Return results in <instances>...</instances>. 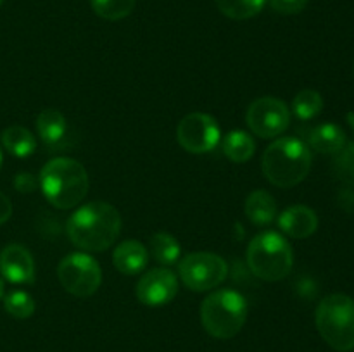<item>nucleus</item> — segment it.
Wrapping results in <instances>:
<instances>
[{
	"instance_id": "9",
	"label": "nucleus",
	"mask_w": 354,
	"mask_h": 352,
	"mask_svg": "<svg viewBox=\"0 0 354 352\" xmlns=\"http://www.w3.org/2000/svg\"><path fill=\"white\" fill-rule=\"evenodd\" d=\"M220 124L206 113L187 114L176 126V140L190 154H206L220 144Z\"/></svg>"
},
{
	"instance_id": "19",
	"label": "nucleus",
	"mask_w": 354,
	"mask_h": 352,
	"mask_svg": "<svg viewBox=\"0 0 354 352\" xmlns=\"http://www.w3.org/2000/svg\"><path fill=\"white\" fill-rule=\"evenodd\" d=\"M2 140L3 148L14 157H28L35 152L37 148V140L31 135L30 130L23 126H9L2 131Z\"/></svg>"
},
{
	"instance_id": "31",
	"label": "nucleus",
	"mask_w": 354,
	"mask_h": 352,
	"mask_svg": "<svg viewBox=\"0 0 354 352\" xmlns=\"http://www.w3.org/2000/svg\"><path fill=\"white\" fill-rule=\"evenodd\" d=\"M3 297V282H2V278H0V299H2Z\"/></svg>"
},
{
	"instance_id": "4",
	"label": "nucleus",
	"mask_w": 354,
	"mask_h": 352,
	"mask_svg": "<svg viewBox=\"0 0 354 352\" xmlns=\"http://www.w3.org/2000/svg\"><path fill=\"white\" fill-rule=\"evenodd\" d=\"M248 320V302L239 292L230 289L209 293L201 304V323L214 338L235 337Z\"/></svg>"
},
{
	"instance_id": "28",
	"label": "nucleus",
	"mask_w": 354,
	"mask_h": 352,
	"mask_svg": "<svg viewBox=\"0 0 354 352\" xmlns=\"http://www.w3.org/2000/svg\"><path fill=\"white\" fill-rule=\"evenodd\" d=\"M10 216H12V204H10L9 197L6 193L0 192V224L9 221Z\"/></svg>"
},
{
	"instance_id": "25",
	"label": "nucleus",
	"mask_w": 354,
	"mask_h": 352,
	"mask_svg": "<svg viewBox=\"0 0 354 352\" xmlns=\"http://www.w3.org/2000/svg\"><path fill=\"white\" fill-rule=\"evenodd\" d=\"M3 306L10 316L17 317V320H26V317L33 316L35 313V300L24 290H14V292L7 293L3 299Z\"/></svg>"
},
{
	"instance_id": "13",
	"label": "nucleus",
	"mask_w": 354,
	"mask_h": 352,
	"mask_svg": "<svg viewBox=\"0 0 354 352\" xmlns=\"http://www.w3.org/2000/svg\"><path fill=\"white\" fill-rule=\"evenodd\" d=\"M37 131L48 150H62L71 145L68 119L57 109H44L38 114Z\"/></svg>"
},
{
	"instance_id": "23",
	"label": "nucleus",
	"mask_w": 354,
	"mask_h": 352,
	"mask_svg": "<svg viewBox=\"0 0 354 352\" xmlns=\"http://www.w3.org/2000/svg\"><path fill=\"white\" fill-rule=\"evenodd\" d=\"M93 12L107 21H120L130 16L137 0H90Z\"/></svg>"
},
{
	"instance_id": "5",
	"label": "nucleus",
	"mask_w": 354,
	"mask_h": 352,
	"mask_svg": "<svg viewBox=\"0 0 354 352\" xmlns=\"http://www.w3.org/2000/svg\"><path fill=\"white\" fill-rule=\"evenodd\" d=\"M248 266L265 282H280L292 271L294 254L286 237L277 231L256 235L245 252Z\"/></svg>"
},
{
	"instance_id": "21",
	"label": "nucleus",
	"mask_w": 354,
	"mask_h": 352,
	"mask_svg": "<svg viewBox=\"0 0 354 352\" xmlns=\"http://www.w3.org/2000/svg\"><path fill=\"white\" fill-rule=\"evenodd\" d=\"M214 3L223 16L234 21H244L258 16L266 0H214Z\"/></svg>"
},
{
	"instance_id": "22",
	"label": "nucleus",
	"mask_w": 354,
	"mask_h": 352,
	"mask_svg": "<svg viewBox=\"0 0 354 352\" xmlns=\"http://www.w3.org/2000/svg\"><path fill=\"white\" fill-rule=\"evenodd\" d=\"M324 109V99L317 90H301L292 102V110L299 119L308 121L317 117Z\"/></svg>"
},
{
	"instance_id": "24",
	"label": "nucleus",
	"mask_w": 354,
	"mask_h": 352,
	"mask_svg": "<svg viewBox=\"0 0 354 352\" xmlns=\"http://www.w3.org/2000/svg\"><path fill=\"white\" fill-rule=\"evenodd\" d=\"M332 169L339 182L348 185L349 188H354V141L346 144L342 150L335 154Z\"/></svg>"
},
{
	"instance_id": "26",
	"label": "nucleus",
	"mask_w": 354,
	"mask_h": 352,
	"mask_svg": "<svg viewBox=\"0 0 354 352\" xmlns=\"http://www.w3.org/2000/svg\"><path fill=\"white\" fill-rule=\"evenodd\" d=\"M310 0H270V7L283 16H294L306 9Z\"/></svg>"
},
{
	"instance_id": "33",
	"label": "nucleus",
	"mask_w": 354,
	"mask_h": 352,
	"mask_svg": "<svg viewBox=\"0 0 354 352\" xmlns=\"http://www.w3.org/2000/svg\"><path fill=\"white\" fill-rule=\"evenodd\" d=\"M2 3H3V0H0V6H2Z\"/></svg>"
},
{
	"instance_id": "16",
	"label": "nucleus",
	"mask_w": 354,
	"mask_h": 352,
	"mask_svg": "<svg viewBox=\"0 0 354 352\" xmlns=\"http://www.w3.org/2000/svg\"><path fill=\"white\" fill-rule=\"evenodd\" d=\"M308 147L320 154L335 155L337 152L342 150L348 140H346V133L339 124L334 123H324L318 124L317 128L310 131L308 137Z\"/></svg>"
},
{
	"instance_id": "29",
	"label": "nucleus",
	"mask_w": 354,
	"mask_h": 352,
	"mask_svg": "<svg viewBox=\"0 0 354 352\" xmlns=\"http://www.w3.org/2000/svg\"><path fill=\"white\" fill-rule=\"evenodd\" d=\"M339 204L346 211H354V188H344L339 193Z\"/></svg>"
},
{
	"instance_id": "1",
	"label": "nucleus",
	"mask_w": 354,
	"mask_h": 352,
	"mask_svg": "<svg viewBox=\"0 0 354 352\" xmlns=\"http://www.w3.org/2000/svg\"><path fill=\"white\" fill-rule=\"evenodd\" d=\"M121 216L107 202H88L78 207L66 223V233L73 245L86 252L107 251L118 240Z\"/></svg>"
},
{
	"instance_id": "7",
	"label": "nucleus",
	"mask_w": 354,
	"mask_h": 352,
	"mask_svg": "<svg viewBox=\"0 0 354 352\" xmlns=\"http://www.w3.org/2000/svg\"><path fill=\"white\" fill-rule=\"evenodd\" d=\"M178 275L183 285L194 292L216 289L227 280L228 264L223 257L213 252H192L180 259Z\"/></svg>"
},
{
	"instance_id": "27",
	"label": "nucleus",
	"mask_w": 354,
	"mask_h": 352,
	"mask_svg": "<svg viewBox=\"0 0 354 352\" xmlns=\"http://www.w3.org/2000/svg\"><path fill=\"white\" fill-rule=\"evenodd\" d=\"M14 186H16L17 192L21 193H31L37 190L38 179L35 178L31 173H19V175L14 178Z\"/></svg>"
},
{
	"instance_id": "12",
	"label": "nucleus",
	"mask_w": 354,
	"mask_h": 352,
	"mask_svg": "<svg viewBox=\"0 0 354 352\" xmlns=\"http://www.w3.org/2000/svg\"><path fill=\"white\" fill-rule=\"evenodd\" d=\"M0 273L3 278L16 285L35 282L33 255L23 245L10 244L0 252Z\"/></svg>"
},
{
	"instance_id": "15",
	"label": "nucleus",
	"mask_w": 354,
	"mask_h": 352,
	"mask_svg": "<svg viewBox=\"0 0 354 352\" xmlns=\"http://www.w3.org/2000/svg\"><path fill=\"white\" fill-rule=\"evenodd\" d=\"M149 261V251L138 240H124L114 248L113 262L114 268L123 275H138L144 271Z\"/></svg>"
},
{
	"instance_id": "6",
	"label": "nucleus",
	"mask_w": 354,
	"mask_h": 352,
	"mask_svg": "<svg viewBox=\"0 0 354 352\" xmlns=\"http://www.w3.org/2000/svg\"><path fill=\"white\" fill-rule=\"evenodd\" d=\"M315 323L322 338L334 351L354 349V300L344 293L327 295L317 307Z\"/></svg>"
},
{
	"instance_id": "11",
	"label": "nucleus",
	"mask_w": 354,
	"mask_h": 352,
	"mask_svg": "<svg viewBox=\"0 0 354 352\" xmlns=\"http://www.w3.org/2000/svg\"><path fill=\"white\" fill-rule=\"evenodd\" d=\"M178 292V280L175 273L168 268H154L144 273L137 283V299L151 307L165 306L171 302Z\"/></svg>"
},
{
	"instance_id": "30",
	"label": "nucleus",
	"mask_w": 354,
	"mask_h": 352,
	"mask_svg": "<svg viewBox=\"0 0 354 352\" xmlns=\"http://www.w3.org/2000/svg\"><path fill=\"white\" fill-rule=\"evenodd\" d=\"M346 121H348L349 128H351V131H353V135H354V110H351V113L346 114Z\"/></svg>"
},
{
	"instance_id": "20",
	"label": "nucleus",
	"mask_w": 354,
	"mask_h": 352,
	"mask_svg": "<svg viewBox=\"0 0 354 352\" xmlns=\"http://www.w3.org/2000/svg\"><path fill=\"white\" fill-rule=\"evenodd\" d=\"M149 248L151 254L159 264L171 266L176 261H180V244L173 235L166 233V231H158L151 237L149 242Z\"/></svg>"
},
{
	"instance_id": "2",
	"label": "nucleus",
	"mask_w": 354,
	"mask_h": 352,
	"mask_svg": "<svg viewBox=\"0 0 354 352\" xmlns=\"http://www.w3.org/2000/svg\"><path fill=\"white\" fill-rule=\"evenodd\" d=\"M311 148L297 137L277 138L266 147L261 168L272 185L290 188L303 182L311 169Z\"/></svg>"
},
{
	"instance_id": "14",
	"label": "nucleus",
	"mask_w": 354,
	"mask_h": 352,
	"mask_svg": "<svg viewBox=\"0 0 354 352\" xmlns=\"http://www.w3.org/2000/svg\"><path fill=\"white\" fill-rule=\"evenodd\" d=\"M279 226L287 237L290 238H308L317 231L318 216L313 209L306 206L287 207L279 216Z\"/></svg>"
},
{
	"instance_id": "3",
	"label": "nucleus",
	"mask_w": 354,
	"mask_h": 352,
	"mask_svg": "<svg viewBox=\"0 0 354 352\" xmlns=\"http://www.w3.org/2000/svg\"><path fill=\"white\" fill-rule=\"evenodd\" d=\"M38 185L52 206L73 209L86 197L90 182L82 162L71 157H55L41 168Z\"/></svg>"
},
{
	"instance_id": "10",
	"label": "nucleus",
	"mask_w": 354,
	"mask_h": 352,
	"mask_svg": "<svg viewBox=\"0 0 354 352\" xmlns=\"http://www.w3.org/2000/svg\"><path fill=\"white\" fill-rule=\"evenodd\" d=\"M245 123L259 138H277L289 126L290 113L280 99L261 97L248 107Z\"/></svg>"
},
{
	"instance_id": "18",
	"label": "nucleus",
	"mask_w": 354,
	"mask_h": 352,
	"mask_svg": "<svg viewBox=\"0 0 354 352\" xmlns=\"http://www.w3.org/2000/svg\"><path fill=\"white\" fill-rule=\"evenodd\" d=\"M221 148H223V154L227 155L228 161L242 164V162H248L254 155L256 141L245 131L234 130L223 138Z\"/></svg>"
},
{
	"instance_id": "8",
	"label": "nucleus",
	"mask_w": 354,
	"mask_h": 352,
	"mask_svg": "<svg viewBox=\"0 0 354 352\" xmlns=\"http://www.w3.org/2000/svg\"><path fill=\"white\" fill-rule=\"evenodd\" d=\"M57 276L66 292L82 299L93 295L102 283L99 262L83 252L66 255L59 262Z\"/></svg>"
},
{
	"instance_id": "32",
	"label": "nucleus",
	"mask_w": 354,
	"mask_h": 352,
	"mask_svg": "<svg viewBox=\"0 0 354 352\" xmlns=\"http://www.w3.org/2000/svg\"><path fill=\"white\" fill-rule=\"evenodd\" d=\"M0 168H2V148H0Z\"/></svg>"
},
{
	"instance_id": "17",
	"label": "nucleus",
	"mask_w": 354,
	"mask_h": 352,
	"mask_svg": "<svg viewBox=\"0 0 354 352\" xmlns=\"http://www.w3.org/2000/svg\"><path fill=\"white\" fill-rule=\"evenodd\" d=\"M248 219L256 226H266L277 217V202L266 190H252L244 204Z\"/></svg>"
}]
</instances>
